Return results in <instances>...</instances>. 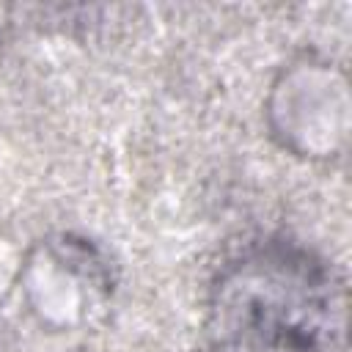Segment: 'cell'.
I'll use <instances>...</instances> for the list:
<instances>
[{
    "instance_id": "1",
    "label": "cell",
    "mask_w": 352,
    "mask_h": 352,
    "mask_svg": "<svg viewBox=\"0 0 352 352\" xmlns=\"http://www.w3.org/2000/svg\"><path fill=\"white\" fill-rule=\"evenodd\" d=\"M217 352H336L341 300L308 250L264 242L226 267L212 297Z\"/></svg>"
}]
</instances>
